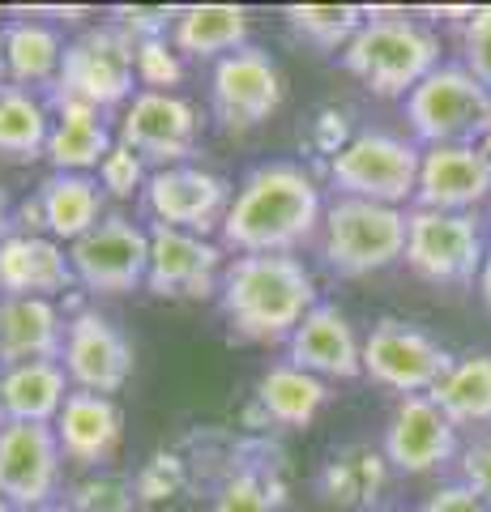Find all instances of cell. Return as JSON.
<instances>
[{"instance_id":"obj_1","label":"cell","mask_w":491,"mask_h":512,"mask_svg":"<svg viewBox=\"0 0 491 512\" xmlns=\"http://www.w3.org/2000/svg\"><path fill=\"white\" fill-rule=\"evenodd\" d=\"M325 222L321 188L312 175L295 163H261L244 175L240 192H235L223 239L227 248L244 256L282 252L291 256L299 244H308L316 227Z\"/></svg>"},{"instance_id":"obj_2","label":"cell","mask_w":491,"mask_h":512,"mask_svg":"<svg viewBox=\"0 0 491 512\" xmlns=\"http://www.w3.org/2000/svg\"><path fill=\"white\" fill-rule=\"evenodd\" d=\"M218 303L231 329L248 342L274 346L304 325V316L316 308L312 274L295 256L265 252V256H235L223 269Z\"/></svg>"},{"instance_id":"obj_3","label":"cell","mask_w":491,"mask_h":512,"mask_svg":"<svg viewBox=\"0 0 491 512\" xmlns=\"http://www.w3.org/2000/svg\"><path fill=\"white\" fill-rule=\"evenodd\" d=\"M342 64L380 99H406L423 77L440 69V43L410 18H368L342 52Z\"/></svg>"},{"instance_id":"obj_4","label":"cell","mask_w":491,"mask_h":512,"mask_svg":"<svg viewBox=\"0 0 491 512\" xmlns=\"http://www.w3.org/2000/svg\"><path fill=\"white\" fill-rule=\"evenodd\" d=\"M406 256V214L398 205L338 197L325 210V261L342 278H368Z\"/></svg>"},{"instance_id":"obj_5","label":"cell","mask_w":491,"mask_h":512,"mask_svg":"<svg viewBox=\"0 0 491 512\" xmlns=\"http://www.w3.org/2000/svg\"><path fill=\"white\" fill-rule=\"evenodd\" d=\"M137 77V39L116 26H94L65 47V64L56 77V99H73L86 107H120L133 94Z\"/></svg>"},{"instance_id":"obj_6","label":"cell","mask_w":491,"mask_h":512,"mask_svg":"<svg viewBox=\"0 0 491 512\" xmlns=\"http://www.w3.org/2000/svg\"><path fill=\"white\" fill-rule=\"evenodd\" d=\"M491 111V94L466 64H440L406 94V120L427 146H474Z\"/></svg>"},{"instance_id":"obj_7","label":"cell","mask_w":491,"mask_h":512,"mask_svg":"<svg viewBox=\"0 0 491 512\" xmlns=\"http://www.w3.org/2000/svg\"><path fill=\"white\" fill-rule=\"evenodd\" d=\"M423 150L393 133H355L351 146L329 158V180L342 197L398 205L419 188Z\"/></svg>"},{"instance_id":"obj_8","label":"cell","mask_w":491,"mask_h":512,"mask_svg":"<svg viewBox=\"0 0 491 512\" xmlns=\"http://www.w3.org/2000/svg\"><path fill=\"white\" fill-rule=\"evenodd\" d=\"M483 256H487V244L479 235L474 214H445V210L406 214V265L423 282L466 286L479 278Z\"/></svg>"},{"instance_id":"obj_9","label":"cell","mask_w":491,"mask_h":512,"mask_svg":"<svg viewBox=\"0 0 491 512\" xmlns=\"http://www.w3.org/2000/svg\"><path fill=\"white\" fill-rule=\"evenodd\" d=\"M453 363L457 359L440 342H432L423 329L406 325V320H393V316H385L363 338V376H372L376 384H385V389L402 397L432 393L449 376Z\"/></svg>"},{"instance_id":"obj_10","label":"cell","mask_w":491,"mask_h":512,"mask_svg":"<svg viewBox=\"0 0 491 512\" xmlns=\"http://www.w3.org/2000/svg\"><path fill=\"white\" fill-rule=\"evenodd\" d=\"M69 261H73L77 282L99 295L137 291L150 274V235L137 222L112 214L77 239L69 248Z\"/></svg>"},{"instance_id":"obj_11","label":"cell","mask_w":491,"mask_h":512,"mask_svg":"<svg viewBox=\"0 0 491 512\" xmlns=\"http://www.w3.org/2000/svg\"><path fill=\"white\" fill-rule=\"evenodd\" d=\"M60 436L52 423H9L0 431V495L9 508H47L60 483Z\"/></svg>"},{"instance_id":"obj_12","label":"cell","mask_w":491,"mask_h":512,"mask_svg":"<svg viewBox=\"0 0 491 512\" xmlns=\"http://www.w3.org/2000/svg\"><path fill=\"white\" fill-rule=\"evenodd\" d=\"M214 116L223 120L227 133H248L265 124L282 103V77L278 64L261 47H240L218 60L214 69Z\"/></svg>"},{"instance_id":"obj_13","label":"cell","mask_w":491,"mask_h":512,"mask_svg":"<svg viewBox=\"0 0 491 512\" xmlns=\"http://www.w3.org/2000/svg\"><path fill=\"white\" fill-rule=\"evenodd\" d=\"M231 184L214 171L201 167H163L146 180V205L158 214L163 227L193 231L205 239V231L223 227L231 210Z\"/></svg>"},{"instance_id":"obj_14","label":"cell","mask_w":491,"mask_h":512,"mask_svg":"<svg viewBox=\"0 0 491 512\" xmlns=\"http://www.w3.org/2000/svg\"><path fill=\"white\" fill-rule=\"evenodd\" d=\"M65 372L77 389L86 393H103L112 397L120 393L133 376V346L120 333V325H112L99 312H77L65 329Z\"/></svg>"},{"instance_id":"obj_15","label":"cell","mask_w":491,"mask_h":512,"mask_svg":"<svg viewBox=\"0 0 491 512\" xmlns=\"http://www.w3.org/2000/svg\"><path fill=\"white\" fill-rule=\"evenodd\" d=\"M120 141L137 150L146 163H158V171L184 167V158L197 146V111L176 94L141 90L124 111Z\"/></svg>"},{"instance_id":"obj_16","label":"cell","mask_w":491,"mask_h":512,"mask_svg":"<svg viewBox=\"0 0 491 512\" xmlns=\"http://www.w3.org/2000/svg\"><path fill=\"white\" fill-rule=\"evenodd\" d=\"M223 252L210 239H201L193 231H176V227H158L150 231V274L146 286L163 299H205L214 295L223 278Z\"/></svg>"},{"instance_id":"obj_17","label":"cell","mask_w":491,"mask_h":512,"mask_svg":"<svg viewBox=\"0 0 491 512\" xmlns=\"http://www.w3.org/2000/svg\"><path fill=\"white\" fill-rule=\"evenodd\" d=\"M385 461L402 474H432L457 453V427L432 397H402L385 427Z\"/></svg>"},{"instance_id":"obj_18","label":"cell","mask_w":491,"mask_h":512,"mask_svg":"<svg viewBox=\"0 0 491 512\" xmlns=\"http://www.w3.org/2000/svg\"><path fill=\"white\" fill-rule=\"evenodd\" d=\"M491 192V154L474 146H427L419 167V210L466 214Z\"/></svg>"},{"instance_id":"obj_19","label":"cell","mask_w":491,"mask_h":512,"mask_svg":"<svg viewBox=\"0 0 491 512\" xmlns=\"http://www.w3.org/2000/svg\"><path fill=\"white\" fill-rule=\"evenodd\" d=\"M291 363L321 380H355L363 376V342L334 303H316L291 333Z\"/></svg>"},{"instance_id":"obj_20","label":"cell","mask_w":491,"mask_h":512,"mask_svg":"<svg viewBox=\"0 0 491 512\" xmlns=\"http://www.w3.org/2000/svg\"><path fill=\"white\" fill-rule=\"evenodd\" d=\"M65 320L52 308V299H0V367H22L65 355Z\"/></svg>"},{"instance_id":"obj_21","label":"cell","mask_w":491,"mask_h":512,"mask_svg":"<svg viewBox=\"0 0 491 512\" xmlns=\"http://www.w3.org/2000/svg\"><path fill=\"white\" fill-rule=\"evenodd\" d=\"M73 261L56 239L43 235H9L0 244V291L22 299H47L73 286Z\"/></svg>"},{"instance_id":"obj_22","label":"cell","mask_w":491,"mask_h":512,"mask_svg":"<svg viewBox=\"0 0 491 512\" xmlns=\"http://www.w3.org/2000/svg\"><path fill=\"white\" fill-rule=\"evenodd\" d=\"M120 431H124L120 406L112 397L86 393V389L69 393L65 410H60V419H56L60 453L77 461V466H99V461L112 457L120 444Z\"/></svg>"},{"instance_id":"obj_23","label":"cell","mask_w":491,"mask_h":512,"mask_svg":"<svg viewBox=\"0 0 491 512\" xmlns=\"http://www.w3.org/2000/svg\"><path fill=\"white\" fill-rule=\"evenodd\" d=\"M69 372L65 363H22V367H9L0 376V397H5V410H9V423H52L60 419L69 393Z\"/></svg>"},{"instance_id":"obj_24","label":"cell","mask_w":491,"mask_h":512,"mask_svg":"<svg viewBox=\"0 0 491 512\" xmlns=\"http://www.w3.org/2000/svg\"><path fill=\"white\" fill-rule=\"evenodd\" d=\"M56 111H60V120L52 128V141H47V158L56 163V171L82 175L86 167H103V158L116 146H112V137H107L99 107L56 99Z\"/></svg>"},{"instance_id":"obj_25","label":"cell","mask_w":491,"mask_h":512,"mask_svg":"<svg viewBox=\"0 0 491 512\" xmlns=\"http://www.w3.org/2000/svg\"><path fill=\"white\" fill-rule=\"evenodd\" d=\"M248 39V13L240 5H188L176 13V26H171V43L176 52H188L197 60L210 56H231L240 52Z\"/></svg>"},{"instance_id":"obj_26","label":"cell","mask_w":491,"mask_h":512,"mask_svg":"<svg viewBox=\"0 0 491 512\" xmlns=\"http://www.w3.org/2000/svg\"><path fill=\"white\" fill-rule=\"evenodd\" d=\"M39 205H43V222L56 239H69L77 244L86 231L99 227V210H103V197H99V184L86 180V175H73V171H56L39 184Z\"/></svg>"},{"instance_id":"obj_27","label":"cell","mask_w":491,"mask_h":512,"mask_svg":"<svg viewBox=\"0 0 491 512\" xmlns=\"http://www.w3.org/2000/svg\"><path fill=\"white\" fill-rule=\"evenodd\" d=\"M385 478H389L385 453H376L368 444H351V448H342V453H334V461L325 466L321 491L334 508L359 512V508H372L380 500Z\"/></svg>"},{"instance_id":"obj_28","label":"cell","mask_w":491,"mask_h":512,"mask_svg":"<svg viewBox=\"0 0 491 512\" xmlns=\"http://www.w3.org/2000/svg\"><path fill=\"white\" fill-rule=\"evenodd\" d=\"M325 380L304 372L295 363H282V367H269L257 384V406L269 423H282V427H308L316 419V410L325 406Z\"/></svg>"},{"instance_id":"obj_29","label":"cell","mask_w":491,"mask_h":512,"mask_svg":"<svg viewBox=\"0 0 491 512\" xmlns=\"http://www.w3.org/2000/svg\"><path fill=\"white\" fill-rule=\"evenodd\" d=\"M0 56H5V69L22 90V86H39V82L60 77L65 43L43 22H9L0 30Z\"/></svg>"},{"instance_id":"obj_30","label":"cell","mask_w":491,"mask_h":512,"mask_svg":"<svg viewBox=\"0 0 491 512\" xmlns=\"http://www.w3.org/2000/svg\"><path fill=\"white\" fill-rule=\"evenodd\" d=\"M432 402L445 410L453 427L491 423V355H466L449 367V376L436 384Z\"/></svg>"},{"instance_id":"obj_31","label":"cell","mask_w":491,"mask_h":512,"mask_svg":"<svg viewBox=\"0 0 491 512\" xmlns=\"http://www.w3.org/2000/svg\"><path fill=\"white\" fill-rule=\"evenodd\" d=\"M47 141H52L47 111L18 86L0 90V158L35 163L39 154H47Z\"/></svg>"},{"instance_id":"obj_32","label":"cell","mask_w":491,"mask_h":512,"mask_svg":"<svg viewBox=\"0 0 491 512\" xmlns=\"http://www.w3.org/2000/svg\"><path fill=\"white\" fill-rule=\"evenodd\" d=\"M287 22L295 35H304L308 43L325 47V52H334V47H351V39L363 30L368 22V9L359 5H287Z\"/></svg>"},{"instance_id":"obj_33","label":"cell","mask_w":491,"mask_h":512,"mask_svg":"<svg viewBox=\"0 0 491 512\" xmlns=\"http://www.w3.org/2000/svg\"><path fill=\"white\" fill-rule=\"evenodd\" d=\"M137 77L146 82L150 90L158 94H171L167 86H176L184 77V64H180V52L176 47H167V39H141L137 43Z\"/></svg>"},{"instance_id":"obj_34","label":"cell","mask_w":491,"mask_h":512,"mask_svg":"<svg viewBox=\"0 0 491 512\" xmlns=\"http://www.w3.org/2000/svg\"><path fill=\"white\" fill-rule=\"evenodd\" d=\"M184 487V461L176 457V453H154L146 466H141V474H137V483H133V491H137V500L141 504H163V500H171Z\"/></svg>"},{"instance_id":"obj_35","label":"cell","mask_w":491,"mask_h":512,"mask_svg":"<svg viewBox=\"0 0 491 512\" xmlns=\"http://www.w3.org/2000/svg\"><path fill=\"white\" fill-rule=\"evenodd\" d=\"M210 512H282V508H278V491L265 487L261 474H235L231 483L218 491Z\"/></svg>"},{"instance_id":"obj_36","label":"cell","mask_w":491,"mask_h":512,"mask_svg":"<svg viewBox=\"0 0 491 512\" xmlns=\"http://www.w3.org/2000/svg\"><path fill=\"white\" fill-rule=\"evenodd\" d=\"M137 491L124 478H86L73 487V512H133Z\"/></svg>"},{"instance_id":"obj_37","label":"cell","mask_w":491,"mask_h":512,"mask_svg":"<svg viewBox=\"0 0 491 512\" xmlns=\"http://www.w3.org/2000/svg\"><path fill=\"white\" fill-rule=\"evenodd\" d=\"M466 69L491 94V9L466 13Z\"/></svg>"},{"instance_id":"obj_38","label":"cell","mask_w":491,"mask_h":512,"mask_svg":"<svg viewBox=\"0 0 491 512\" xmlns=\"http://www.w3.org/2000/svg\"><path fill=\"white\" fill-rule=\"evenodd\" d=\"M141 163H146V158H141L137 150H129V146L120 141V146L107 154V158H103V167H99L103 188H112L116 197H133V192L141 188V175H146V171H141Z\"/></svg>"},{"instance_id":"obj_39","label":"cell","mask_w":491,"mask_h":512,"mask_svg":"<svg viewBox=\"0 0 491 512\" xmlns=\"http://www.w3.org/2000/svg\"><path fill=\"white\" fill-rule=\"evenodd\" d=\"M423 512H491V504L483 500L479 491H470L466 483H449V487L427 495Z\"/></svg>"},{"instance_id":"obj_40","label":"cell","mask_w":491,"mask_h":512,"mask_svg":"<svg viewBox=\"0 0 491 512\" xmlns=\"http://www.w3.org/2000/svg\"><path fill=\"white\" fill-rule=\"evenodd\" d=\"M462 474H466V487L479 491L483 500L491 504V436L474 440L462 453Z\"/></svg>"},{"instance_id":"obj_41","label":"cell","mask_w":491,"mask_h":512,"mask_svg":"<svg viewBox=\"0 0 491 512\" xmlns=\"http://www.w3.org/2000/svg\"><path fill=\"white\" fill-rule=\"evenodd\" d=\"M479 295L491 308V244H487V256H483V269H479Z\"/></svg>"},{"instance_id":"obj_42","label":"cell","mask_w":491,"mask_h":512,"mask_svg":"<svg viewBox=\"0 0 491 512\" xmlns=\"http://www.w3.org/2000/svg\"><path fill=\"white\" fill-rule=\"evenodd\" d=\"M9 239V197H5V188H0V244Z\"/></svg>"},{"instance_id":"obj_43","label":"cell","mask_w":491,"mask_h":512,"mask_svg":"<svg viewBox=\"0 0 491 512\" xmlns=\"http://www.w3.org/2000/svg\"><path fill=\"white\" fill-rule=\"evenodd\" d=\"M479 146L491 154V111H487V120H483V133H479Z\"/></svg>"},{"instance_id":"obj_44","label":"cell","mask_w":491,"mask_h":512,"mask_svg":"<svg viewBox=\"0 0 491 512\" xmlns=\"http://www.w3.org/2000/svg\"><path fill=\"white\" fill-rule=\"evenodd\" d=\"M9 427V410H5V397H0V431Z\"/></svg>"},{"instance_id":"obj_45","label":"cell","mask_w":491,"mask_h":512,"mask_svg":"<svg viewBox=\"0 0 491 512\" xmlns=\"http://www.w3.org/2000/svg\"><path fill=\"white\" fill-rule=\"evenodd\" d=\"M5 73H9V69H5V56H0V90H9V86H5Z\"/></svg>"},{"instance_id":"obj_46","label":"cell","mask_w":491,"mask_h":512,"mask_svg":"<svg viewBox=\"0 0 491 512\" xmlns=\"http://www.w3.org/2000/svg\"><path fill=\"white\" fill-rule=\"evenodd\" d=\"M35 512H73V508H56V504H47V508H35Z\"/></svg>"},{"instance_id":"obj_47","label":"cell","mask_w":491,"mask_h":512,"mask_svg":"<svg viewBox=\"0 0 491 512\" xmlns=\"http://www.w3.org/2000/svg\"><path fill=\"white\" fill-rule=\"evenodd\" d=\"M0 512H13V508H9V500H5V495H0Z\"/></svg>"}]
</instances>
